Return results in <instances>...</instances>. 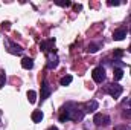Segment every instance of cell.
<instances>
[{
	"label": "cell",
	"instance_id": "cell-18",
	"mask_svg": "<svg viewBox=\"0 0 131 130\" xmlns=\"http://www.w3.org/2000/svg\"><path fill=\"white\" fill-rule=\"evenodd\" d=\"M57 5H60V6H70L72 3L70 2H57Z\"/></svg>",
	"mask_w": 131,
	"mask_h": 130
},
{
	"label": "cell",
	"instance_id": "cell-3",
	"mask_svg": "<svg viewBox=\"0 0 131 130\" xmlns=\"http://www.w3.org/2000/svg\"><path fill=\"white\" fill-rule=\"evenodd\" d=\"M5 44L8 46V51H9L11 54H21V52H23L21 46L14 44V43H12V41H9V40H6V41H5Z\"/></svg>",
	"mask_w": 131,
	"mask_h": 130
},
{
	"label": "cell",
	"instance_id": "cell-7",
	"mask_svg": "<svg viewBox=\"0 0 131 130\" xmlns=\"http://www.w3.org/2000/svg\"><path fill=\"white\" fill-rule=\"evenodd\" d=\"M50 92H52L50 87H49L46 83H43V84H41V99H46V98L50 95Z\"/></svg>",
	"mask_w": 131,
	"mask_h": 130
},
{
	"label": "cell",
	"instance_id": "cell-15",
	"mask_svg": "<svg viewBox=\"0 0 131 130\" xmlns=\"http://www.w3.org/2000/svg\"><path fill=\"white\" fill-rule=\"evenodd\" d=\"M5 83H6V73L2 72V73H0V89L5 86Z\"/></svg>",
	"mask_w": 131,
	"mask_h": 130
},
{
	"label": "cell",
	"instance_id": "cell-4",
	"mask_svg": "<svg viewBox=\"0 0 131 130\" xmlns=\"http://www.w3.org/2000/svg\"><path fill=\"white\" fill-rule=\"evenodd\" d=\"M53 44H55V38H50L47 41H43L41 43V51H44V52H53L55 51L53 49Z\"/></svg>",
	"mask_w": 131,
	"mask_h": 130
},
{
	"label": "cell",
	"instance_id": "cell-14",
	"mask_svg": "<svg viewBox=\"0 0 131 130\" xmlns=\"http://www.w3.org/2000/svg\"><path fill=\"white\" fill-rule=\"evenodd\" d=\"M28 99H29L31 104H34V103L37 101V94H35L34 90H29V92H28Z\"/></svg>",
	"mask_w": 131,
	"mask_h": 130
},
{
	"label": "cell",
	"instance_id": "cell-1",
	"mask_svg": "<svg viewBox=\"0 0 131 130\" xmlns=\"http://www.w3.org/2000/svg\"><path fill=\"white\" fill-rule=\"evenodd\" d=\"M92 78H93L95 83H102V81L105 80V69H104L102 66L95 67L93 72H92Z\"/></svg>",
	"mask_w": 131,
	"mask_h": 130
},
{
	"label": "cell",
	"instance_id": "cell-12",
	"mask_svg": "<svg viewBox=\"0 0 131 130\" xmlns=\"http://www.w3.org/2000/svg\"><path fill=\"white\" fill-rule=\"evenodd\" d=\"M96 109H98V101L92 99V101L87 103V112H95Z\"/></svg>",
	"mask_w": 131,
	"mask_h": 130
},
{
	"label": "cell",
	"instance_id": "cell-9",
	"mask_svg": "<svg viewBox=\"0 0 131 130\" xmlns=\"http://www.w3.org/2000/svg\"><path fill=\"white\" fill-rule=\"evenodd\" d=\"M21 67H23V69H32L34 67V60L29 58V57H25V58L21 60Z\"/></svg>",
	"mask_w": 131,
	"mask_h": 130
},
{
	"label": "cell",
	"instance_id": "cell-6",
	"mask_svg": "<svg viewBox=\"0 0 131 130\" xmlns=\"http://www.w3.org/2000/svg\"><path fill=\"white\" fill-rule=\"evenodd\" d=\"M102 121H105V124H107V123L110 121V118H108V116H104L102 113H96L95 118H93V123H95L96 126H101V124H104Z\"/></svg>",
	"mask_w": 131,
	"mask_h": 130
},
{
	"label": "cell",
	"instance_id": "cell-2",
	"mask_svg": "<svg viewBox=\"0 0 131 130\" xmlns=\"http://www.w3.org/2000/svg\"><path fill=\"white\" fill-rule=\"evenodd\" d=\"M122 90H124V89H122V86L114 84V83H113V84H108V86H107V89H105V92H107V94H110L113 98H119V97H121V94H122Z\"/></svg>",
	"mask_w": 131,
	"mask_h": 130
},
{
	"label": "cell",
	"instance_id": "cell-19",
	"mask_svg": "<svg viewBox=\"0 0 131 130\" xmlns=\"http://www.w3.org/2000/svg\"><path fill=\"white\" fill-rule=\"evenodd\" d=\"M108 5H110V6H119L121 3H119V2H108Z\"/></svg>",
	"mask_w": 131,
	"mask_h": 130
},
{
	"label": "cell",
	"instance_id": "cell-24",
	"mask_svg": "<svg viewBox=\"0 0 131 130\" xmlns=\"http://www.w3.org/2000/svg\"><path fill=\"white\" fill-rule=\"evenodd\" d=\"M128 106H130V107H131V98H130V101H128Z\"/></svg>",
	"mask_w": 131,
	"mask_h": 130
},
{
	"label": "cell",
	"instance_id": "cell-5",
	"mask_svg": "<svg viewBox=\"0 0 131 130\" xmlns=\"http://www.w3.org/2000/svg\"><path fill=\"white\" fill-rule=\"evenodd\" d=\"M125 37H127V29H125V28H119V29H116V31L113 32V38L117 40V41L124 40Z\"/></svg>",
	"mask_w": 131,
	"mask_h": 130
},
{
	"label": "cell",
	"instance_id": "cell-21",
	"mask_svg": "<svg viewBox=\"0 0 131 130\" xmlns=\"http://www.w3.org/2000/svg\"><path fill=\"white\" fill-rule=\"evenodd\" d=\"M116 130H130V129H127V127L124 126V127H116Z\"/></svg>",
	"mask_w": 131,
	"mask_h": 130
},
{
	"label": "cell",
	"instance_id": "cell-13",
	"mask_svg": "<svg viewBox=\"0 0 131 130\" xmlns=\"http://www.w3.org/2000/svg\"><path fill=\"white\" fill-rule=\"evenodd\" d=\"M72 80H73V77H72V75H66V77L61 78V81H60V83H61V86H69V84L72 83Z\"/></svg>",
	"mask_w": 131,
	"mask_h": 130
},
{
	"label": "cell",
	"instance_id": "cell-23",
	"mask_svg": "<svg viewBox=\"0 0 131 130\" xmlns=\"http://www.w3.org/2000/svg\"><path fill=\"white\" fill-rule=\"evenodd\" d=\"M49 130H58V129H57V127H50Z\"/></svg>",
	"mask_w": 131,
	"mask_h": 130
},
{
	"label": "cell",
	"instance_id": "cell-17",
	"mask_svg": "<svg viewBox=\"0 0 131 130\" xmlns=\"http://www.w3.org/2000/svg\"><path fill=\"white\" fill-rule=\"evenodd\" d=\"M98 48H99L98 44H89V49H87V51L93 54V52H96V51H98Z\"/></svg>",
	"mask_w": 131,
	"mask_h": 130
},
{
	"label": "cell",
	"instance_id": "cell-20",
	"mask_svg": "<svg viewBox=\"0 0 131 130\" xmlns=\"http://www.w3.org/2000/svg\"><path fill=\"white\" fill-rule=\"evenodd\" d=\"M73 8H75V11H79V9H81V5H75Z\"/></svg>",
	"mask_w": 131,
	"mask_h": 130
},
{
	"label": "cell",
	"instance_id": "cell-16",
	"mask_svg": "<svg viewBox=\"0 0 131 130\" xmlns=\"http://www.w3.org/2000/svg\"><path fill=\"white\" fill-rule=\"evenodd\" d=\"M113 55H114L116 58H121V57L124 55V51H122V49H114V52H113Z\"/></svg>",
	"mask_w": 131,
	"mask_h": 130
},
{
	"label": "cell",
	"instance_id": "cell-22",
	"mask_svg": "<svg viewBox=\"0 0 131 130\" xmlns=\"http://www.w3.org/2000/svg\"><path fill=\"white\" fill-rule=\"evenodd\" d=\"M3 28H6V29H9V23L6 22V23H3Z\"/></svg>",
	"mask_w": 131,
	"mask_h": 130
},
{
	"label": "cell",
	"instance_id": "cell-25",
	"mask_svg": "<svg viewBox=\"0 0 131 130\" xmlns=\"http://www.w3.org/2000/svg\"><path fill=\"white\" fill-rule=\"evenodd\" d=\"M128 51H130V52H131V44H130V48H128Z\"/></svg>",
	"mask_w": 131,
	"mask_h": 130
},
{
	"label": "cell",
	"instance_id": "cell-11",
	"mask_svg": "<svg viewBox=\"0 0 131 130\" xmlns=\"http://www.w3.org/2000/svg\"><path fill=\"white\" fill-rule=\"evenodd\" d=\"M122 77H124V70H122L121 67H114V70H113V78H114V81L122 80Z\"/></svg>",
	"mask_w": 131,
	"mask_h": 130
},
{
	"label": "cell",
	"instance_id": "cell-8",
	"mask_svg": "<svg viewBox=\"0 0 131 130\" xmlns=\"http://www.w3.org/2000/svg\"><path fill=\"white\" fill-rule=\"evenodd\" d=\"M43 116H44V115H43V112H41V110H34L32 115H31V118H32L34 123H41Z\"/></svg>",
	"mask_w": 131,
	"mask_h": 130
},
{
	"label": "cell",
	"instance_id": "cell-10",
	"mask_svg": "<svg viewBox=\"0 0 131 130\" xmlns=\"http://www.w3.org/2000/svg\"><path fill=\"white\" fill-rule=\"evenodd\" d=\"M57 66H58V57H57V55H50L49 60H47V67H49V69H53V67H57Z\"/></svg>",
	"mask_w": 131,
	"mask_h": 130
}]
</instances>
